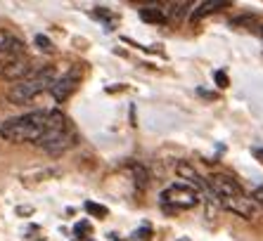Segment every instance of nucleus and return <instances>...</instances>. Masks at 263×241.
I'll return each instance as SVG.
<instances>
[{"label": "nucleus", "mask_w": 263, "mask_h": 241, "mask_svg": "<svg viewBox=\"0 0 263 241\" xmlns=\"http://www.w3.org/2000/svg\"><path fill=\"white\" fill-rule=\"evenodd\" d=\"M149 239H152V227H149V225L135 229L133 234H130V241H149Z\"/></svg>", "instance_id": "nucleus-15"}, {"label": "nucleus", "mask_w": 263, "mask_h": 241, "mask_svg": "<svg viewBox=\"0 0 263 241\" xmlns=\"http://www.w3.org/2000/svg\"><path fill=\"white\" fill-rule=\"evenodd\" d=\"M73 234L79 236V239H88V236L92 234V225L88 223V220H81V223H76V227H73Z\"/></svg>", "instance_id": "nucleus-13"}, {"label": "nucleus", "mask_w": 263, "mask_h": 241, "mask_svg": "<svg viewBox=\"0 0 263 241\" xmlns=\"http://www.w3.org/2000/svg\"><path fill=\"white\" fill-rule=\"evenodd\" d=\"M176 175L180 177V180H187V185H190V187L199 189L202 194H209V196L214 194V192H211V187H209V182H204L202 177H199V173L195 170V166H190L187 161H178L176 163ZM214 196H216V194H214Z\"/></svg>", "instance_id": "nucleus-7"}, {"label": "nucleus", "mask_w": 263, "mask_h": 241, "mask_svg": "<svg viewBox=\"0 0 263 241\" xmlns=\"http://www.w3.org/2000/svg\"><path fill=\"white\" fill-rule=\"evenodd\" d=\"M128 170L133 173V182L138 185V187H140V189L149 187V170H147L145 166H140V163H130Z\"/></svg>", "instance_id": "nucleus-11"}, {"label": "nucleus", "mask_w": 263, "mask_h": 241, "mask_svg": "<svg viewBox=\"0 0 263 241\" xmlns=\"http://www.w3.org/2000/svg\"><path fill=\"white\" fill-rule=\"evenodd\" d=\"M48 116L50 111H33V114L19 116V118H10L0 126V137L7 142H36L43 137L45 128H48Z\"/></svg>", "instance_id": "nucleus-1"}, {"label": "nucleus", "mask_w": 263, "mask_h": 241, "mask_svg": "<svg viewBox=\"0 0 263 241\" xmlns=\"http://www.w3.org/2000/svg\"><path fill=\"white\" fill-rule=\"evenodd\" d=\"M251 154H254V158H256V161L263 166V147H254V149H251Z\"/></svg>", "instance_id": "nucleus-18"}, {"label": "nucleus", "mask_w": 263, "mask_h": 241, "mask_svg": "<svg viewBox=\"0 0 263 241\" xmlns=\"http://www.w3.org/2000/svg\"><path fill=\"white\" fill-rule=\"evenodd\" d=\"M86 213L88 215H92V217H107L109 215V208L107 206H102V204H95V201H86Z\"/></svg>", "instance_id": "nucleus-12"}, {"label": "nucleus", "mask_w": 263, "mask_h": 241, "mask_svg": "<svg viewBox=\"0 0 263 241\" xmlns=\"http://www.w3.org/2000/svg\"><path fill=\"white\" fill-rule=\"evenodd\" d=\"M79 85H81V69L71 67L69 71L57 76V81H55V85H52L50 92H52V97H55L57 102H67L69 97L79 90Z\"/></svg>", "instance_id": "nucleus-4"}, {"label": "nucleus", "mask_w": 263, "mask_h": 241, "mask_svg": "<svg viewBox=\"0 0 263 241\" xmlns=\"http://www.w3.org/2000/svg\"><path fill=\"white\" fill-rule=\"evenodd\" d=\"M202 201V192L195 187H190V185H183V182H178V185H171V187H166L164 192H161V204L164 206H173V208H183V211H187V208H195L197 204Z\"/></svg>", "instance_id": "nucleus-3"}, {"label": "nucleus", "mask_w": 263, "mask_h": 241, "mask_svg": "<svg viewBox=\"0 0 263 241\" xmlns=\"http://www.w3.org/2000/svg\"><path fill=\"white\" fill-rule=\"evenodd\" d=\"M218 204L223 206L226 211L235 213V215H239V217H245V220H254V217L258 215V208H261V206L251 199V196H247V194H242V196H233V199H220Z\"/></svg>", "instance_id": "nucleus-6"}, {"label": "nucleus", "mask_w": 263, "mask_h": 241, "mask_svg": "<svg viewBox=\"0 0 263 241\" xmlns=\"http://www.w3.org/2000/svg\"><path fill=\"white\" fill-rule=\"evenodd\" d=\"M140 19L147 22V24H166L168 14L161 7H140Z\"/></svg>", "instance_id": "nucleus-10"}, {"label": "nucleus", "mask_w": 263, "mask_h": 241, "mask_svg": "<svg viewBox=\"0 0 263 241\" xmlns=\"http://www.w3.org/2000/svg\"><path fill=\"white\" fill-rule=\"evenodd\" d=\"M55 81H57V76H55V69L52 67L33 69L24 81L14 83L12 88L7 90V99H10L12 104H26V102H31L36 95H41L43 90H52Z\"/></svg>", "instance_id": "nucleus-2"}, {"label": "nucleus", "mask_w": 263, "mask_h": 241, "mask_svg": "<svg viewBox=\"0 0 263 241\" xmlns=\"http://www.w3.org/2000/svg\"><path fill=\"white\" fill-rule=\"evenodd\" d=\"M33 41H36V48L38 50H43V52H48V54L55 52V45H52V41H50L48 36H43V33H38Z\"/></svg>", "instance_id": "nucleus-14"}, {"label": "nucleus", "mask_w": 263, "mask_h": 241, "mask_svg": "<svg viewBox=\"0 0 263 241\" xmlns=\"http://www.w3.org/2000/svg\"><path fill=\"white\" fill-rule=\"evenodd\" d=\"M251 199H254V201H256V204L263 208V185H261V187L254 189V194H251Z\"/></svg>", "instance_id": "nucleus-17"}, {"label": "nucleus", "mask_w": 263, "mask_h": 241, "mask_svg": "<svg viewBox=\"0 0 263 241\" xmlns=\"http://www.w3.org/2000/svg\"><path fill=\"white\" fill-rule=\"evenodd\" d=\"M31 71H33V69H31L29 59H26V57H22V59H17L14 64H10V67L3 71V76H5V78H10V81H14V83H19V81H24Z\"/></svg>", "instance_id": "nucleus-9"}, {"label": "nucleus", "mask_w": 263, "mask_h": 241, "mask_svg": "<svg viewBox=\"0 0 263 241\" xmlns=\"http://www.w3.org/2000/svg\"><path fill=\"white\" fill-rule=\"evenodd\" d=\"M233 3L230 0H206V3H202V5H197L195 10H192V22H199V19H204L206 14L211 12H218V10H226V7H230Z\"/></svg>", "instance_id": "nucleus-8"}, {"label": "nucleus", "mask_w": 263, "mask_h": 241, "mask_svg": "<svg viewBox=\"0 0 263 241\" xmlns=\"http://www.w3.org/2000/svg\"><path fill=\"white\" fill-rule=\"evenodd\" d=\"M209 187H211V192L218 196V201L220 199H233V196H242V194H245L242 185L228 173H214L209 177Z\"/></svg>", "instance_id": "nucleus-5"}, {"label": "nucleus", "mask_w": 263, "mask_h": 241, "mask_svg": "<svg viewBox=\"0 0 263 241\" xmlns=\"http://www.w3.org/2000/svg\"><path fill=\"white\" fill-rule=\"evenodd\" d=\"M214 81L218 88H228V85H230V78H228L226 71H214Z\"/></svg>", "instance_id": "nucleus-16"}, {"label": "nucleus", "mask_w": 263, "mask_h": 241, "mask_svg": "<svg viewBox=\"0 0 263 241\" xmlns=\"http://www.w3.org/2000/svg\"><path fill=\"white\" fill-rule=\"evenodd\" d=\"M7 41H10V36H7V33H3V31H0V48H3V45H5Z\"/></svg>", "instance_id": "nucleus-19"}]
</instances>
